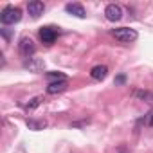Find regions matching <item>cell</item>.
I'll list each match as a JSON object with an SVG mask.
<instances>
[{
  "label": "cell",
  "instance_id": "7",
  "mask_svg": "<svg viewBox=\"0 0 153 153\" xmlns=\"http://www.w3.org/2000/svg\"><path fill=\"white\" fill-rule=\"evenodd\" d=\"M68 88V81L67 79H63V81H52V83H49V87H47V94H61V92H65Z\"/></svg>",
  "mask_w": 153,
  "mask_h": 153
},
{
  "label": "cell",
  "instance_id": "17",
  "mask_svg": "<svg viewBox=\"0 0 153 153\" xmlns=\"http://www.w3.org/2000/svg\"><path fill=\"white\" fill-rule=\"evenodd\" d=\"M124 79H126V78H124V76H119V78H117L115 81H117V83H124Z\"/></svg>",
  "mask_w": 153,
  "mask_h": 153
},
{
  "label": "cell",
  "instance_id": "12",
  "mask_svg": "<svg viewBox=\"0 0 153 153\" xmlns=\"http://www.w3.org/2000/svg\"><path fill=\"white\" fill-rule=\"evenodd\" d=\"M27 126L31 128V130H43V128H47V121H36V119H27Z\"/></svg>",
  "mask_w": 153,
  "mask_h": 153
},
{
  "label": "cell",
  "instance_id": "9",
  "mask_svg": "<svg viewBox=\"0 0 153 153\" xmlns=\"http://www.w3.org/2000/svg\"><path fill=\"white\" fill-rule=\"evenodd\" d=\"M90 76H92V79L101 81V79H105L106 76H108V67H106V65H96V67L90 70Z\"/></svg>",
  "mask_w": 153,
  "mask_h": 153
},
{
  "label": "cell",
  "instance_id": "4",
  "mask_svg": "<svg viewBox=\"0 0 153 153\" xmlns=\"http://www.w3.org/2000/svg\"><path fill=\"white\" fill-rule=\"evenodd\" d=\"M105 18L108 22H119L123 18V7L119 4H108L105 7Z\"/></svg>",
  "mask_w": 153,
  "mask_h": 153
},
{
  "label": "cell",
  "instance_id": "15",
  "mask_svg": "<svg viewBox=\"0 0 153 153\" xmlns=\"http://www.w3.org/2000/svg\"><path fill=\"white\" fill-rule=\"evenodd\" d=\"M0 33H2V36H4L6 40H9V38H11V33L7 31V27H2V29H0Z\"/></svg>",
  "mask_w": 153,
  "mask_h": 153
},
{
  "label": "cell",
  "instance_id": "10",
  "mask_svg": "<svg viewBox=\"0 0 153 153\" xmlns=\"http://www.w3.org/2000/svg\"><path fill=\"white\" fill-rule=\"evenodd\" d=\"M25 67L31 70V72H42L45 68V61L40 59V58H29L25 61Z\"/></svg>",
  "mask_w": 153,
  "mask_h": 153
},
{
  "label": "cell",
  "instance_id": "13",
  "mask_svg": "<svg viewBox=\"0 0 153 153\" xmlns=\"http://www.w3.org/2000/svg\"><path fill=\"white\" fill-rule=\"evenodd\" d=\"M42 101H43V97L42 96H36V97H33L27 105H25V110L27 112H31V110H34V108H38L40 105H42Z\"/></svg>",
  "mask_w": 153,
  "mask_h": 153
},
{
  "label": "cell",
  "instance_id": "11",
  "mask_svg": "<svg viewBox=\"0 0 153 153\" xmlns=\"http://www.w3.org/2000/svg\"><path fill=\"white\" fill-rule=\"evenodd\" d=\"M133 97L135 99H140V101H146V103H151L153 101V94L148 92V90H133Z\"/></svg>",
  "mask_w": 153,
  "mask_h": 153
},
{
  "label": "cell",
  "instance_id": "6",
  "mask_svg": "<svg viewBox=\"0 0 153 153\" xmlns=\"http://www.w3.org/2000/svg\"><path fill=\"white\" fill-rule=\"evenodd\" d=\"M27 11H29L31 18H40V16L43 15V11H45V4H43V2H40V0L29 2V6H27Z\"/></svg>",
  "mask_w": 153,
  "mask_h": 153
},
{
  "label": "cell",
  "instance_id": "14",
  "mask_svg": "<svg viewBox=\"0 0 153 153\" xmlns=\"http://www.w3.org/2000/svg\"><path fill=\"white\" fill-rule=\"evenodd\" d=\"M47 78L52 83V81H63V79H67V76L61 74V72H47Z\"/></svg>",
  "mask_w": 153,
  "mask_h": 153
},
{
  "label": "cell",
  "instance_id": "5",
  "mask_svg": "<svg viewBox=\"0 0 153 153\" xmlns=\"http://www.w3.org/2000/svg\"><path fill=\"white\" fill-rule=\"evenodd\" d=\"M58 38V31L56 27H51V25H45L40 29V40L45 43V45H52Z\"/></svg>",
  "mask_w": 153,
  "mask_h": 153
},
{
  "label": "cell",
  "instance_id": "1",
  "mask_svg": "<svg viewBox=\"0 0 153 153\" xmlns=\"http://www.w3.org/2000/svg\"><path fill=\"white\" fill-rule=\"evenodd\" d=\"M22 20V9L20 7H15V6H7L2 9L0 13V22L4 25H13V24H18Z\"/></svg>",
  "mask_w": 153,
  "mask_h": 153
},
{
  "label": "cell",
  "instance_id": "18",
  "mask_svg": "<svg viewBox=\"0 0 153 153\" xmlns=\"http://www.w3.org/2000/svg\"><path fill=\"white\" fill-rule=\"evenodd\" d=\"M149 124L153 126V114H151V119H149Z\"/></svg>",
  "mask_w": 153,
  "mask_h": 153
},
{
  "label": "cell",
  "instance_id": "8",
  "mask_svg": "<svg viewBox=\"0 0 153 153\" xmlns=\"http://www.w3.org/2000/svg\"><path fill=\"white\" fill-rule=\"evenodd\" d=\"M65 11L70 13V15L76 16V18H85V16H87L85 7H83L81 4H67V6H65Z\"/></svg>",
  "mask_w": 153,
  "mask_h": 153
},
{
  "label": "cell",
  "instance_id": "3",
  "mask_svg": "<svg viewBox=\"0 0 153 153\" xmlns=\"http://www.w3.org/2000/svg\"><path fill=\"white\" fill-rule=\"evenodd\" d=\"M18 51L24 58H33V54L36 52V45L31 38H20V43H18Z\"/></svg>",
  "mask_w": 153,
  "mask_h": 153
},
{
  "label": "cell",
  "instance_id": "2",
  "mask_svg": "<svg viewBox=\"0 0 153 153\" xmlns=\"http://www.w3.org/2000/svg\"><path fill=\"white\" fill-rule=\"evenodd\" d=\"M112 36L117 40V42H121V43H131V42H135L137 40V31L135 29H131V27H119V29H114L112 31Z\"/></svg>",
  "mask_w": 153,
  "mask_h": 153
},
{
  "label": "cell",
  "instance_id": "16",
  "mask_svg": "<svg viewBox=\"0 0 153 153\" xmlns=\"http://www.w3.org/2000/svg\"><path fill=\"white\" fill-rule=\"evenodd\" d=\"M87 123H88V121H78V123H72V126H74V128H76V126H85Z\"/></svg>",
  "mask_w": 153,
  "mask_h": 153
}]
</instances>
